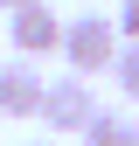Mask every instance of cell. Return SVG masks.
Instances as JSON below:
<instances>
[{
	"instance_id": "cell-3",
	"label": "cell",
	"mask_w": 139,
	"mask_h": 146,
	"mask_svg": "<svg viewBox=\"0 0 139 146\" xmlns=\"http://www.w3.org/2000/svg\"><path fill=\"white\" fill-rule=\"evenodd\" d=\"M63 14L56 7H21V14H7V35H14V49H21L28 63H42V56H56L63 49Z\"/></svg>"
},
{
	"instance_id": "cell-5",
	"label": "cell",
	"mask_w": 139,
	"mask_h": 146,
	"mask_svg": "<svg viewBox=\"0 0 139 146\" xmlns=\"http://www.w3.org/2000/svg\"><path fill=\"white\" fill-rule=\"evenodd\" d=\"M83 146H139V118L118 104H97V118L83 125Z\"/></svg>"
},
{
	"instance_id": "cell-10",
	"label": "cell",
	"mask_w": 139,
	"mask_h": 146,
	"mask_svg": "<svg viewBox=\"0 0 139 146\" xmlns=\"http://www.w3.org/2000/svg\"><path fill=\"white\" fill-rule=\"evenodd\" d=\"M0 70H7V63H0Z\"/></svg>"
},
{
	"instance_id": "cell-2",
	"label": "cell",
	"mask_w": 139,
	"mask_h": 146,
	"mask_svg": "<svg viewBox=\"0 0 139 146\" xmlns=\"http://www.w3.org/2000/svg\"><path fill=\"white\" fill-rule=\"evenodd\" d=\"M97 118V98L83 77H49V98H42V125L49 132H83Z\"/></svg>"
},
{
	"instance_id": "cell-4",
	"label": "cell",
	"mask_w": 139,
	"mask_h": 146,
	"mask_svg": "<svg viewBox=\"0 0 139 146\" xmlns=\"http://www.w3.org/2000/svg\"><path fill=\"white\" fill-rule=\"evenodd\" d=\"M42 98H49V77L28 56L0 70V111H7V118H42Z\"/></svg>"
},
{
	"instance_id": "cell-1",
	"label": "cell",
	"mask_w": 139,
	"mask_h": 146,
	"mask_svg": "<svg viewBox=\"0 0 139 146\" xmlns=\"http://www.w3.org/2000/svg\"><path fill=\"white\" fill-rule=\"evenodd\" d=\"M118 49H125V35H118L111 14H77V21L63 28L70 77H97V70H111V63H118Z\"/></svg>"
},
{
	"instance_id": "cell-7",
	"label": "cell",
	"mask_w": 139,
	"mask_h": 146,
	"mask_svg": "<svg viewBox=\"0 0 139 146\" xmlns=\"http://www.w3.org/2000/svg\"><path fill=\"white\" fill-rule=\"evenodd\" d=\"M111 21H118V35H125V42H139V0H118Z\"/></svg>"
},
{
	"instance_id": "cell-8",
	"label": "cell",
	"mask_w": 139,
	"mask_h": 146,
	"mask_svg": "<svg viewBox=\"0 0 139 146\" xmlns=\"http://www.w3.org/2000/svg\"><path fill=\"white\" fill-rule=\"evenodd\" d=\"M0 7H7V14H21V7H49V0H0Z\"/></svg>"
},
{
	"instance_id": "cell-9",
	"label": "cell",
	"mask_w": 139,
	"mask_h": 146,
	"mask_svg": "<svg viewBox=\"0 0 139 146\" xmlns=\"http://www.w3.org/2000/svg\"><path fill=\"white\" fill-rule=\"evenodd\" d=\"M28 146H56V139H28Z\"/></svg>"
},
{
	"instance_id": "cell-6",
	"label": "cell",
	"mask_w": 139,
	"mask_h": 146,
	"mask_svg": "<svg viewBox=\"0 0 139 146\" xmlns=\"http://www.w3.org/2000/svg\"><path fill=\"white\" fill-rule=\"evenodd\" d=\"M111 77H118V90H125V104H139V42H125V49H118Z\"/></svg>"
}]
</instances>
